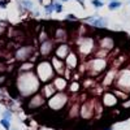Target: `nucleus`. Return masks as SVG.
I'll use <instances>...</instances> for the list:
<instances>
[{"mask_svg": "<svg viewBox=\"0 0 130 130\" xmlns=\"http://www.w3.org/2000/svg\"><path fill=\"white\" fill-rule=\"evenodd\" d=\"M65 20H72V21H77V17H75L74 14H68L67 17H65Z\"/></svg>", "mask_w": 130, "mask_h": 130, "instance_id": "bb28decb", "label": "nucleus"}, {"mask_svg": "<svg viewBox=\"0 0 130 130\" xmlns=\"http://www.w3.org/2000/svg\"><path fill=\"white\" fill-rule=\"evenodd\" d=\"M50 61H51L52 68H53V70H55V73H56L57 75H62V74L65 73V70H67V65H65V62H64L61 59H59L57 56L53 55Z\"/></svg>", "mask_w": 130, "mask_h": 130, "instance_id": "1a4fd4ad", "label": "nucleus"}, {"mask_svg": "<svg viewBox=\"0 0 130 130\" xmlns=\"http://www.w3.org/2000/svg\"><path fill=\"white\" fill-rule=\"evenodd\" d=\"M68 89H69V92H77V91H79V83L73 82L68 86Z\"/></svg>", "mask_w": 130, "mask_h": 130, "instance_id": "aec40b11", "label": "nucleus"}, {"mask_svg": "<svg viewBox=\"0 0 130 130\" xmlns=\"http://www.w3.org/2000/svg\"><path fill=\"white\" fill-rule=\"evenodd\" d=\"M87 68H89L90 75H98L105 70L107 61L104 59H100V57H94L92 60H90L87 62Z\"/></svg>", "mask_w": 130, "mask_h": 130, "instance_id": "20e7f679", "label": "nucleus"}, {"mask_svg": "<svg viewBox=\"0 0 130 130\" xmlns=\"http://www.w3.org/2000/svg\"><path fill=\"white\" fill-rule=\"evenodd\" d=\"M51 3H52V0H40V4L44 5V7L48 5V4H51Z\"/></svg>", "mask_w": 130, "mask_h": 130, "instance_id": "cd10ccee", "label": "nucleus"}, {"mask_svg": "<svg viewBox=\"0 0 130 130\" xmlns=\"http://www.w3.org/2000/svg\"><path fill=\"white\" fill-rule=\"evenodd\" d=\"M61 2H70V0H61ZM79 3H83V0H78Z\"/></svg>", "mask_w": 130, "mask_h": 130, "instance_id": "c85d7f7f", "label": "nucleus"}, {"mask_svg": "<svg viewBox=\"0 0 130 130\" xmlns=\"http://www.w3.org/2000/svg\"><path fill=\"white\" fill-rule=\"evenodd\" d=\"M69 52H70V46H69V43L61 42V43H57V44L55 46L53 55L57 56V57L61 59V60H65V57L69 55Z\"/></svg>", "mask_w": 130, "mask_h": 130, "instance_id": "0eeeda50", "label": "nucleus"}, {"mask_svg": "<svg viewBox=\"0 0 130 130\" xmlns=\"http://www.w3.org/2000/svg\"><path fill=\"white\" fill-rule=\"evenodd\" d=\"M99 44H100L102 48H104V50H107V51H109V50L113 47V39H112L111 37L105 35L104 38H102V39L99 40Z\"/></svg>", "mask_w": 130, "mask_h": 130, "instance_id": "f3484780", "label": "nucleus"}, {"mask_svg": "<svg viewBox=\"0 0 130 130\" xmlns=\"http://www.w3.org/2000/svg\"><path fill=\"white\" fill-rule=\"evenodd\" d=\"M91 4H92L95 8H102V7H104V2H103V0H92Z\"/></svg>", "mask_w": 130, "mask_h": 130, "instance_id": "b1692460", "label": "nucleus"}, {"mask_svg": "<svg viewBox=\"0 0 130 130\" xmlns=\"http://www.w3.org/2000/svg\"><path fill=\"white\" fill-rule=\"evenodd\" d=\"M121 5H122V3L120 2V0H111L109 4H108V8H109L111 10H116L118 8H121Z\"/></svg>", "mask_w": 130, "mask_h": 130, "instance_id": "a211bd4d", "label": "nucleus"}, {"mask_svg": "<svg viewBox=\"0 0 130 130\" xmlns=\"http://www.w3.org/2000/svg\"><path fill=\"white\" fill-rule=\"evenodd\" d=\"M53 38H55V40H59V43H61L68 38V31L64 27H59V29L55 30V32H53Z\"/></svg>", "mask_w": 130, "mask_h": 130, "instance_id": "dca6fc26", "label": "nucleus"}, {"mask_svg": "<svg viewBox=\"0 0 130 130\" xmlns=\"http://www.w3.org/2000/svg\"><path fill=\"white\" fill-rule=\"evenodd\" d=\"M67 102H68V96L65 95L62 91H57L53 96L50 98L48 105L52 108V109L57 111V109H61V108L67 104Z\"/></svg>", "mask_w": 130, "mask_h": 130, "instance_id": "39448f33", "label": "nucleus"}, {"mask_svg": "<svg viewBox=\"0 0 130 130\" xmlns=\"http://www.w3.org/2000/svg\"><path fill=\"white\" fill-rule=\"evenodd\" d=\"M52 83H53V86H55V89L57 91H64L68 87V79L65 78L64 75H55Z\"/></svg>", "mask_w": 130, "mask_h": 130, "instance_id": "ddd939ff", "label": "nucleus"}, {"mask_svg": "<svg viewBox=\"0 0 130 130\" xmlns=\"http://www.w3.org/2000/svg\"><path fill=\"white\" fill-rule=\"evenodd\" d=\"M44 12H46L47 16H50V14H52L53 12H55V8H53V2H52L51 4H48V5L44 7Z\"/></svg>", "mask_w": 130, "mask_h": 130, "instance_id": "412c9836", "label": "nucleus"}, {"mask_svg": "<svg viewBox=\"0 0 130 130\" xmlns=\"http://www.w3.org/2000/svg\"><path fill=\"white\" fill-rule=\"evenodd\" d=\"M118 103V98L113 92H105L103 96V104L105 107H115Z\"/></svg>", "mask_w": 130, "mask_h": 130, "instance_id": "2eb2a0df", "label": "nucleus"}, {"mask_svg": "<svg viewBox=\"0 0 130 130\" xmlns=\"http://www.w3.org/2000/svg\"><path fill=\"white\" fill-rule=\"evenodd\" d=\"M32 52H34V50L31 46H22L16 51V59L18 61H26L32 56Z\"/></svg>", "mask_w": 130, "mask_h": 130, "instance_id": "6e6552de", "label": "nucleus"}, {"mask_svg": "<svg viewBox=\"0 0 130 130\" xmlns=\"http://www.w3.org/2000/svg\"><path fill=\"white\" fill-rule=\"evenodd\" d=\"M0 124H2V126H3L5 130H9V129H10V120L2 118V120H0Z\"/></svg>", "mask_w": 130, "mask_h": 130, "instance_id": "4be33fe9", "label": "nucleus"}, {"mask_svg": "<svg viewBox=\"0 0 130 130\" xmlns=\"http://www.w3.org/2000/svg\"><path fill=\"white\" fill-rule=\"evenodd\" d=\"M92 44H94V40L90 39V38H85L82 39V43H79V53L83 56L86 55H90V53L92 52ZM78 53V55H79Z\"/></svg>", "mask_w": 130, "mask_h": 130, "instance_id": "9b49d317", "label": "nucleus"}, {"mask_svg": "<svg viewBox=\"0 0 130 130\" xmlns=\"http://www.w3.org/2000/svg\"><path fill=\"white\" fill-rule=\"evenodd\" d=\"M116 86L124 92L130 91V67L122 68L116 75Z\"/></svg>", "mask_w": 130, "mask_h": 130, "instance_id": "7ed1b4c3", "label": "nucleus"}, {"mask_svg": "<svg viewBox=\"0 0 130 130\" xmlns=\"http://www.w3.org/2000/svg\"><path fill=\"white\" fill-rule=\"evenodd\" d=\"M20 4L22 5L25 9H29V10H31L32 8H34V3H32L31 0H21Z\"/></svg>", "mask_w": 130, "mask_h": 130, "instance_id": "6ab92c4d", "label": "nucleus"}, {"mask_svg": "<svg viewBox=\"0 0 130 130\" xmlns=\"http://www.w3.org/2000/svg\"><path fill=\"white\" fill-rule=\"evenodd\" d=\"M53 51H55V43H53V40L51 39H46V40H42L39 43V55L44 56V57H50Z\"/></svg>", "mask_w": 130, "mask_h": 130, "instance_id": "423d86ee", "label": "nucleus"}, {"mask_svg": "<svg viewBox=\"0 0 130 130\" xmlns=\"http://www.w3.org/2000/svg\"><path fill=\"white\" fill-rule=\"evenodd\" d=\"M9 0H0V8H7Z\"/></svg>", "mask_w": 130, "mask_h": 130, "instance_id": "a878e982", "label": "nucleus"}, {"mask_svg": "<svg viewBox=\"0 0 130 130\" xmlns=\"http://www.w3.org/2000/svg\"><path fill=\"white\" fill-rule=\"evenodd\" d=\"M79 55L78 53H75L73 51L69 52V55L65 57V65H67V68L68 69H75L78 67V64H79Z\"/></svg>", "mask_w": 130, "mask_h": 130, "instance_id": "9d476101", "label": "nucleus"}, {"mask_svg": "<svg viewBox=\"0 0 130 130\" xmlns=\"http://www.w3.org/2000/svg\"><path fill=\"white\" fill-rule=\"evenodd\" d=\"M53 8H55L56 13H61L62 12V4L60 2H53Z\"/></svg>", "mask_w": 130, "mask_h": 130, "instance_id": "5701e85b", "label": "nucleus"}, {"mask_svg": "<svg viewBox=\"0 0 130 130\" xmlns=\"http://www.w3.org/2000/svg\"><path fill=\"white\" fill-rule=\"evenodd\" d=\"M35 72H37L35 74L38 75L39 81L43 82V83H47V82L52 81L53 78H55V75H56L55 70H53V68H52L51 61H48V60L39 61L38 65L35 67Z\"/></svg>", "mask_w": 130, "mask_h": 130, "instance_id": "f03ea898", "label": "nucleus"}, {"mask_svg": "<svg viewBox=\"0 0 130 130\" xmlns=\"http://www.w3.org/2000/svg\"><path fill=\"white\" fill-rule=\"evenodd\" d=\"M3 118L10 120V118H12V111H10V109H5V111L3 112Z\"/></svg>", "mask_w": 130, "mask_h": 130, "instance_id": "393cba45", "label": "nucleus"}, {"mask_svg": "<svg viewBox=\"0 0 130 130\" xmlns=\"http://www.w3.org/2000/svg\"><path fill=\"white\" fill-rule=\"evenodd\" d=\"M57 92V90L55 89V86H53L52 82H47L43 85V87H42V95L46 98V99H50L51 96H53Z\"/></svg>", "mask_w": 130, "mask_h": 130, "instance_id": "4468645a", "label": "nucleus"}, {"mask_svg": "<svg viewBox=\"0 0 130 130\" xmlns=\"http://www.w3.org/2000/svg\"><path fill=\"white\" fill-rule=\"evenodd\" d=\"M40 87V81L35 73L31 70L29 72H20L17 79V89L22 96H31L38 92Z\"/></svg>", "mask_w": 130, "mask_h": 130, "instance_id": "f257e3e1", "label": "nucleus"}, {"mask_svg": "<svg viewBox=\"0 0 130 130\" xmlns=\"http://www.w3.org/2000/svg\"><path fill=\"white\" fill-rule=\"evenodd\" d=\"M104 130H112V127H107V129H104Z\"/></svg>", "mask_w": 130, "mask_h": 130, "instance_id": "c756f323", "label": "nucleus"}, {"mask_svg": "<svg viewBox=\"0 0 130 130\" xmlns=\"http://www.w3.org/2000/svg\"><path fill=\"white\" fill-rule=\"evenodd\" d=\"M85 21H87L89 25L92 26V27H96V29H105L107 27V22L103 17H87Z\"/></svg>", "mask_w": 130, "mask_h": 130, "instance_id": "f8f14e48", "label": "nucleus"}]
</instances>
